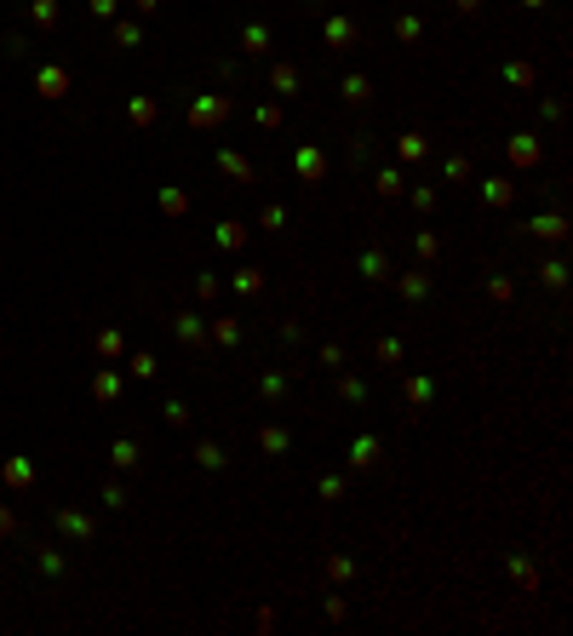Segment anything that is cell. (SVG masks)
<instances>
[{"mask_svg":"<svg viewBox=\"0 0 573 636\" xmlns=\"http://www.w3.org/2000/svg\"><path fill=\"white\" fill-rule=\"evenodd\" d=\"M293 166H298V178H310V183H321V178H327V155H321L315 143H310V149H298V155H293Z\"/></svg>","mask_w":573,"mask_h":636,"instance_id":"cell-1","label":"cell"},{"mask_svg":"<svg viewBox=\"0 0 573 636\" xmlns=\"http://www.w3.org/2000/svg\"><path fill=\"white\" fill-rule=\"evenodd\" d=\"M230 115V98H201L196 109H189V121H196V126H218Z\"/></svg>","mask_w":573,"mask_h":636,"instance_id":"cell-2","label":"cell"},{"mask_svg":"<svg viewBox=\"0 0 573 636\" xmlns=\"http://www.w3.org/2000/svg\"><path fill=\"white\" fill-rule=\"evenodd\" d=\"M510 161H516V166H539V138H533V132H516V138H510Z\"/></svg>","mask_w":573,"mask_h":636,"instance_id":"cell-3","label":"cell"},{"mask_svg":"<svg viewBox=\"0 0 573 636\" xmlns=\"http://www.w3.org/2000/svg\"><path fill=\"white\" fill-rule=\"evenodd\" d=\"M482 201H487V206H510V201H516V183H510V178H487V183H482Z\"/></svg>","mask_w":573,"mask_h":636,"instance_id":"cell-4","label":"cell"},{"mask_svg":"<svg viewBox=\"0 0 573 636\" xmlns=\"http://www.w3.org/2000/svg\"><path fill=\"white\" fill-rule=\"evenodd\" d=\"M270 86H275V98H293V92H298V69H293V64H275V69H270Z\"/></svg>","mask_w":573,"mask_h":636,"instance_id":"cell-5","label":"cell"},{"mask_svg":"<svg viewBox=\"0 0 573 636\" xmlns=\"http://www.w3.org/2000/svg\"><path fill=\"white\" fill-rule=\"evenodd\" d=\"M527 230H533L539 241H562V230H567V224H562V212H544V218H533Z\"/></svg>","mask_w":573,"mask_h":636,"instance_id":"cell-6","label":"cell"},{"mask_svg":"<svg viewBox=\"0 0 573 636\" xmlns=\"http://www.w3.org/2000/svg\"><path fill=\"white\" fill-rule=\"evenodd\" d=\"M355 41V24L350 18H327V46H350Z\"/></svg>","mask_w":573,"mask_h":636,"instance_id":"cell-7","label":"cell"},{"mask_svg":"<svg viewBox=\"0 0 573 636\" xmlns=\"http://www.w3.org/2000/svg\"><path fill=\"white\" fill-rule=\"evenodd\" d=\"M258 448H264V453H287V430H281V424H264V430H258Z\"/></svg>","mask_w":573,"mask_h":636,"instance_id":"cell-8","label":"cell"},{"mask_svg":"<svg viewBox=\"0 0 573 636\" xmlns=\"http://www.w3.org/2000/svg\"><path fill=\"white\" fill-rule=\"evenodd\" d=\"M241 46H247V52H270V29H264V24H247V29H241Z\"/></svg>","mask_w":573,"mask_h":636,"instance_id":"cell-9","label":"cell"},{"mask_svg":"<svg viewBox=\"0 0 573 636\" xmlns=\"http://www.w3.org/2000/svg\"><path fill=\"white\" fill-rule=\"evenodd\" d=\"M344 98H350V104H367V98H372L367 75H344Z\"/></svg>","mask_w":573,"mask_h":636,"instance_id":"cell-10","label":"cell"},{"mask_svg":"<svg viewBox=\"0 0 573 636\" xmlns=\"http://www.w3.org/2000/svg\"><path fill=\"white\" fill-rule=\"evenodd\" d=\"M258 395H264V401H281V395H287V378H281V373H264V378H258Z\"/></svg>","mask_w":573,"mask_h":636,"instance_id":"cell-11","label":"cell"},{"mask_svg":"<svg viewBox=\"0 0 573 636\" xmlns=\"http://www.w3.org/2000/svg\"><path fill=\"white\" fill-rule=\"evenodd\" d=\"M372 453H378V442H372V436H361V442L350 448V465H355V470H367V465H372Z\"/></svg>","mask_w":573,"mask_h":636,"instance_id":"cell-12","label":"cell"},{"mask_svg":"<svg viewBox=\"0 0 573 636\" xmlns=\"http://www.w3.org/2000/svg\"><path fill=\"white\" fill-rule=\"evenodd\" d=\"M385 270H390L385 253H361V276H367V281H385Z\"/></svg>","mask_w":573,"mask_h":636,"instance_id":"cell-13","label":"cell"},{"mask_svg":"<svg viewBox=\"0 0 573 636\" xmlns=\"http://www.w3.org/2000/svg\"><path fill=\"white\" fill-rule=\"evenodd\" d=\"M218 166H224V172H230V178H241V183H247V178H253V166H247V161H241V155H230V149H224V155H218Z\"/></svg>","mask_w":573,"mask_h":636,"instance_id":"cell-14","label":"cell"},{"mask_svg":"<svg viewBox=\"0 0 573 636\" xmlns=\"http://www.w3.org/2000/svg\"><path fill=\"white\" fill-rule=\"evenodd\" d=\"M402 293H407V298H425V293H430V276H425V270L402 276Z\"/></svg>","mask_w":573,"mask_h":636,"instance_id":"cell-15","label":"cell"},{"mask_svg":"<svg viewBox=\"0 0 573 636\" xmlns=\"http://www.w3.org/2000/svg\"><path fill=\"white\" fill-rule=\"evenodd\" d=\"M378 195H390V201L402 195V172H396V166H385V172H378Z\"/></svg>","mask_w":573,"mask_h":636,"instance_id":"cell-16","label":"cell"},{"mask_svg":"<svg viewBox=\"0 0 573 636\" xmlns=\"http://www.w3.org/2000/svg\"><path fill=\"white\" fill-rule=\"evenodd\" d=\"M241 241H247V230H241V224H218V247H230V253H235Z\"/></svg>","mask_w":573,"mask_h":636,"instance_id":"cell-17","label":"cell"},{"mask_svg":"<svg viewBox=\"0 0 573 636\" xmlns=\"http://www.w3.org/2000/svg\"><path fill=\"white\" fill-rule=\"evenodd\" d=\"M407 401H413V407H430V378H407Z\"/></svg>","mask_w":573,"mask_h":636,"instance_id":"cell-18","label":"cell"},{"mask_svg":"<svg viewBox=\"0 0 573 636\" xmlns=\"http://www.w3.org/2000/svg\"><path fill=\"white\" fill-rule=\"evenodd\" d=\"M196 459H201L207 470H224V448H213V442H201V448H196Z\"/></svg>","mask_w":573,"mask_h":636,"instance_id":"cell-19","label":"cell"},{"mask_svg":"<svg viewBox=\"0 0 573 636\" xmlns=\"http://www.w3.org/2000/svg\"><path fill=\"white\" fill-rule=\"evenodd\" d=\"M378 361L396 367V361H402V338H378Z\"/></svg>","mask_w":573,"mask_h":636,"instance_id":"cell-20","label":"cell"},{"mask_svg":"<svg viewBox=\"0 0 573 636\" xmlns=\"http://www.w3.org/2000/svg\"><path fill=\"white\" fill-rule=\"evenodd\" d=\"M338 395H344V401H367V384H361V378H338Z\"/></svg>","mask_w":573,"mask_h":636,"instance_id":"cell-21","label":"cell"},{"mask_svg":"<svg viewBox=\"0 0 573 636\" xmlns=\"http://www.w3.org/2000/svg\"><path fill=\"white\" fill-rule=\"evenodd\" d=\"M327 573H333V585H344V579L355 573V562H350V556H333V562H327Z\"/></svg>","mask_w":573,"mask_h":636,"instance_id":"cell-22","label":"cell"},{"mask_svg":"<svg viewBox=\"0 0 573 636\" xmlns=\"http://www.w3.org/2000/svg\"><path fill=\"white\" fill-rule=\"evenodd\" d=\"M504 81H510V86H533V69H527V64H510Z\"/></svg>","mask_w":573,"mask_h":636,"instance_id":"cell-23","label":"cell"},{"mask_svg":"<svg viewBox=\"0 0 573 636\" xmlns=\"http://www.w3.org/2000/svg\"><path fill=\"white\" fill-rule=\"evenodd\" d=\"M235 287H241V293H258L264 276H258V270H235Z\"/></svg>","mask_w":573,"mask_h":636,"instance_id":"cell-24","label":"cell"},{"mask_svg":"<svg viewBox=\"0 0 573 636\" xmlns=\"http://www.w3.org/2000/svg\"><path fill=\"white\" fill-rule=\"evenodd\" d=\"M41 86H46V98H64V75H58V69H46V75H41Z\"/></svg>","mask_w":573,"mask_h":636,"instance_id":"cell-25","label":"cell"},{"mask_svg":"<svg viewBox=\"0 0 573 636\" xmlns=\"http://www.w3.org/2000/svg\"><path fill=\"white\" fill-rule=\"evenodd\" d=\"M253 121H258V126H281V109H275V104H258V115H253Z\"/></svg>","mask_w":573,"mask_h":636,"instance_id":"cell-26","label":"cell"},{"mask_svg":"<svg viewBox=\"0 0 573 636\" xmlns=\"http://www.w3.org/2000/svg\"><path fill=\"white\" fill-rule=\"evenodd\" d=\"M161 206H166V212H183V206H189V195H183V189H166V195H161Z\"/></svg>","mask_w":573,"mask_h":636,"instance_id":"cell-27","label":"cell"},{"mask_svg":"<svg viewBox=\"0 0 573 636\" xmlns=\"http://www.w3.org/2000/svg\"><path fill=\"white\" fill-rule=\"evenodd\" d=\"M213 338H218V344H235V338H241V327H235V321H218V327H213Z\"/></svg>","mask_w":573,"mask_h":636,"instance_id":"cell-28","label":"cell"},{"mask_svg":"<svg viewBox=\"0 0 573 636\" xmlns=\"http://www.w3.org/2000/svg\"><path fill=\"white\" fill-rule=\"evenodd\" d=\"M396 35H402V41H419V18H396Z\"/></svg>","mask_w":573,"mask_h":636,"instance_id":"cell-29","label":"cell"},{"mask_svg":"<svg viewBox=\"0 0 573 636\" xmlns=\"http://www.w3.org/2000/svg\"><path fill=\"white\" fill-rule=\"evenodd\" d=\"M425 155V138H402V161H419Z\"/></svg>","mask_w":573,"mask_h":636,"instance_id":"cell-30","label":"cell"},{"mask_svg":"<svg viewBox=\"0 0 573 636\" xmlns=\"http://www.w3.org/2000/svg\"><path fill=\"white\" fill-rule=\"evenodd\" d=\"M539 276H544V287H562V281H567V270H562V264H544Z\"/></svg>","mask_w":573,"mask_h":636,"instance_id":"cell-31","label":"cell"},{"mask_svg":"<svg viewBox=\"0 0 573 636\" xmlns=\"http://www.w3.org/2000/svg\"><path fill=\"white\" fill-rule=\"evenodd\" d=\"M115 465H138V448H132V442H115Z\"/></svg>","mask_w":573,"mask_h":636,"instance_id":"cell-32","label":"cell"},{"mask_svg":"<svg viewBox=\"0 0 573 636\" xmlns=\"http://www.w3.org/2000/svg\"><path fill=\"white\" fill-rule=\"evenodd\" d=\"M453 6H459V12L470 18V12H482V0H453Z\"/></svg>","mask_w":573,"mask_h":636,"instance_id":"cell-33","label":"cell"},{"mask_svg":"<svg viewBox=\"0 0 573 636\" xmlns=\"http://www.w3.org/2000/svg\"><path fill=\"white\" fill-rule=\"evenodd\" d=\"M522 6H533V12H539V6H544V0H522Z\"/></svg>","mask_w":573,"mask_h":636,"instance_id":"cell-34","label":"cell"}]
</instances>
